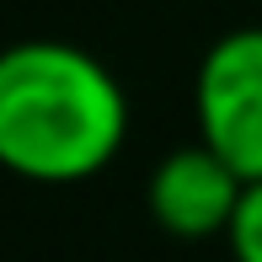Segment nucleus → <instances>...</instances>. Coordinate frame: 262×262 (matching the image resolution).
Here are the masks:
<instances>
[{
	"mask_svg": "<svg viewBox=\"0 0 262 262\" xmlns=\"http://www.w3.org/2000/svg\"><path fill=\"white\" fill-rule=\"evenodd\" d=\"M128 97L97 54L59 38L16 43L0 59V161L43 187H75L118 161Z\"/></svg>",
	"mask_w": 262,
	"mask_h": 262,
	"instance_id": "obj_1",
	"label": "nucleus"
},
{
	"mask_svg": "<svg viewBox=\"0 0 262 262\" xmlns=\"http://www.w3.org/2000/svg\"><path fill=\"white\" fill-rule=\"evenodd\" d=\"M198 139L246 182H262V27H235L209 43L193 75Z\"/></svg>",
	"mask_w": 262,
	"mask_h": 262,
	"instance_id": "obj_2",
	"label": "nucleus"
},
{
	"mask_svg": "<svg viewBox=\"0 0 262 262\" xmlns=\"http://www.w3.org/2000/svg\"><path fill=\"white\" fill-rule=\"evenodd\" d=\"M241 193H246V177L198 139V145L171 150L150 171L145 204H150V220L166 235H177V241H209V235L230 230Z\"/></svg>",
	"mask_w": 262,
	"mask_h": 262,
	"instance_id": "obj_3",
	"label": "nucleus"
},
{
	"mask_svg": "<svg viewBox=\"0 0 262 262\" xmlns=\"http://www.w3.org/2000/svg\"><path fill=\"white\" fill-rule=\"evenodd\" d=\"M225 246H230L235 262H262V182H246L235 220L225 230Z\"/></svg>",
	"mask_w": 262,
	"mask_h": 262,
	"instance_id": "obj_4",
	"label": "nucleus"
}]
</instances>
